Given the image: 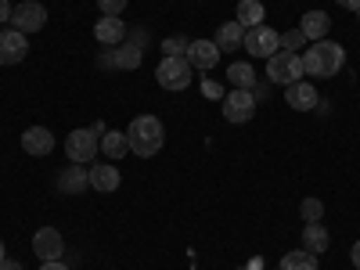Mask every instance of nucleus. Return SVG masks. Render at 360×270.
<instances>
[{"mask_svg":"<svg viewBox=\"0 0 360 270\" xmlns=\"http://www.w3.org/2000/svg\"><path fill=\"white\" fill-rule=\"evenodd\" d=\"M281 270H321V263H317L314 252L299 249V252H285L281 256Z\"/></svg>","mask_w":360,"mask_h":270,"instance_id":"obj_24","label":"nucleus"},{"mask_svg":"<svg viewBox=\"0 0 360 270\" xmlns=\"http://www.w3.org/2000/svg\"><path fill=\"white\" fill-rule=\"evenodd\" d=\"M22 152L25 155H51L54 152V134L47 127H29L22 134Z\"/></svg>","mask_w":360,"mask_h":270,"instance_id":"obj_15","label":"nucleus"},{"mask_svg":"<svg viewBox=\"0 0 360 270\" xmlns=\"http://www.w3.org/2000/svg\"><path fill=\"white\" fill-rule=\"evenodd\" d=\"M252 98H256V101L266 98V83H256V86H252Z\"/></svg>","mask_w":360,"mask_h":270,"instance_id":"obj_35","label":"nucleus"},{"mask_svg":"<svg viewBox=\"0 0 360 270\" xmlns=\"http://www.w3.org/2000/svg\"><path fill=\"white\" fill-rule=\"evenodd\" d=\"M33 252L40 263H51V259H62L65 256V238L58 227H40L33 234Z\"/></svg>","mask_w":360,"mask_h":270,"instance_id":"obj_9","label":"nucleus"},{"mask_svg":"<svg viewBox=\"0 0 360 270\" xmlns=\"http://www.w3.org/2000/svg\"><path fill=\"white\" fill-rule=\"evenodd\" d=\"M11 11H15V8L8 4V0H0V25H8V22H11Z\"/></svg>","mask_w":360,"mask_h":270,"instance_id":"obj_30","label":"nucleus"},{"mask_svg":"<svg viewBox=\"0 0 360 270\" xmlns=\"http://www.w3.org/2000/svg\"><path fill=\"white\" fill-rule=\"evenodd\" d=\"M202 94H205V98H213V101H217V98L224 101V98H227V90H224L217 79H202Z\"/></svg>","mask_w":360,"mask_h":270,"instance_id":"obj_28","label":"nucleus"},{"mask_svg":"<svg viewBox=\"0 0 360 270\" xmlns=\"http://www.w3.org/2000/svg\"><path fill=\"white\" fill-rule=\"evenodd\" d=\"M356 18H360V11H356Z\"/></svg>","mask_w":360,"mask_h":270,"instance_id":"obj_38","label":"nucleus"},{"mask_svg":"<svg viewBox=\"0 0 360 270\" xmlns=\"http://www.w3.org/2000/svg\"><path fill=\"white\" fill-rule=\"evenodd\" d=\"M188 47H191V40H184V37H166L162 40V58H184Z\"/></svg>","mask_w":360,"mask_h":270,"instance_id":"obj_26","label":"nucleus"},{"mask_svg":"<svg viewBox=\"0 0 360 270\" xmlns=\"http://www.w3.org/2000/svg\"><path fill=\"white\" fill-rule=\"evenodd\" d=\"M252 58H270L281 51V33L270 25H256V29H245V44H242Z\"/></svg>","mask_w":360,"mask_h":270,"instance_id":"obj_6","label":"nucleus"},{"mask_svg":"<svg viewBox=\"0 0 360 270\" xmlns=\"http://www.w3.org/2000/svg\"><path fill=\"white\" fill-rule=\"evenodd\" d=\"M127 141H130V152L137 159H152L162 152V144H166V130L155 115H137L134 123L127 127Z\"/></svg>","mask_w":360,"mask_h":270,"instance_id":"obj_1","label":"nucleus"},{"mask_svg":"<svg viewBox=\"0 0 360 270\" xmlns=\"http://www.w3.org/2000/svg\"><path fill=\"white\" fill-rule=\"evenodd\" d=\"M127 22L123 18H115V15H101V22H94V40L101 47H115V44H123L127 40Z\"/></svg>","mask_w":360,"mask_h":270,"instance_id":"obj_13","label":"nucleus"},{"mask_svg":"<svg viewBox=\"0 0 360 270\" xmlns=\"http://www.w3.org/2000/svg\"><path fill=\"white\" fill-rule=\"evenodd\" d=\"M184 58L191 62V69L209 72V69H217V65H220V47H217L213 40H191V47H188Z\"/></svg>","mask_w":360,"mask_h":270,"instance_id":"obj_14","label":"nucleus"},{"mask_svg":"<svg viewBox=\"0 0 360 270\" xmlns=\"http://www.w3.org/2000/svg\"><path fill=\"white\" fill-rule=\"evenodd\" d=\"M86 173H90V188H94L98 195H112V191H119V184H123V173H119V166H112V162L94 159V166H86Z\"/></svg>","mask_w":360,"mask_h":270,"instance_id":"obj_11","label":"nucleus"},{"mask_svg":"<svg viewBox=\"0 0 360 270\" xmlns=\"http://www.w3.org/2000/svg\"><path fill=\"white\" fill-rule=\"evenodd\" d=\"M299 58H303V72L314 76V79H328V76H335L346 65V51L335 40H317L310 51H303Z\"/></svg>","mask_w":360,"mask_h":270,"instance_id":"obj_2","label":"nucleus"},{"mask_svg":"<svg viewBox=\"0 0 360 270\" xmlns=\"http://www.w3.org/2000/svg\"><path fill=\"white\" fill-rule=\"evenodd\" d=\"M328 245H332V234H328L324 224H307L303 227V249L307 252L321 256V252H328Z\"/></svg>","mask_w":360,"mask_h":270,"instance_id":"obj_19","label":"nucleus"},{"mask_svg":"<svg viewBox=\"0 0 360 270\" xmlns=\"http://www.w3.org/2000/svg\"><path fill=\"white\" fill-rule=\"evenodd\" d=\"M141 44H144V33H127V40L119 44L115 51V69H137L144 62V54H141Z\"/></svg>","mask_w":360,"mask_h":270,"instance_id":"obj_16","label":"nucleus"},{"mask_svg":"<svg viewBox=\"0 0 360 270\" xmlns=\"http://www.w3.org/2000/svg\"><path fill=\"white\" fill-rule=\"evenodd\" d=\"M335 4H342L346 11H360V0H335Z\"/></svg>","mask_w":360,"mask_h":270,"instance_id":"obj_34","label":"nucleus"},{"mask_svg":"<svg viewBox=\"0 0 360 270\" xmlns=\"http://www.w3.org/2000/svg\"><path fill=\"white\" fill-rule=\"evenodd\" d=\"M303 47H307L303 29H288V33H281V51H303Z\"/></svg>","mask_w":360,"mask_h":270,"instance_id":"obj_27","label":"nucleus"},{"mask_svg":"<svg viewBox=\"0 0 360 270\" xmlns=\"http://www.w3.org/2000/svg\"><path fill=\"white\" fill-rule=\"evenodd\" d=\"M191 62L188 58H162V62L155 65V79L162 90H184L191 86Z\"/></svg>","mask_w":360,"mask_h":270,"instance_id":"obj_5","label":"nucleus"},{"mask_svg":"<svg viewBox=\"0 0 360 270\" xmlns=\"http://www.w3.org/2000/svg\"><path fill=\"white\" fill-rule=\"evenodd\" d=\"M4 259H8V256H4V242H0V263H4Z\"/></svg>","mask_w":360,"mask_h":270,"instance_id":"obj_37","label":"nucleus"},{"mask_svg":"<svg viewBox=\"0 0 360 270\" xmlns=\"http://www.w3.org/2000/svg\"><path fill=\"white\" fill-rule=\"evenodd\" d=\"M29 54V37L18 33V29H0V65H18Z\"/></svg>","mask_w":360,"mask_h":270,"instance_id":"obj_10","label":"nucleus"},{"mask_svg":"<svg viewBox=\"0 0 360 270\" xmlns=\"http://www.w3.org/2000/svg\"><path fill=\"white\" fill-rule=\"evenodd\" d=\"M98 152H101V137L90 130V127L72 130V134L65 137V155H69V162L86 166V162H94V159H98Z\"/></svg>","mask_w":360,"mask_h":270,"instance_id":"obj_4","label":"nucleus"},{"mask_svg":"<svg viewBox=\"0 0 360 270\" xmlns=\"http://www.w3.org/2000/svg\"><path fill=\"white\" fill-rule=\"evenodd\" d=\"M47 25V11L40 0H25V4H15L11 11V29H18V33H40V29Z\"/></svg>","mask_w":360,"mask_h":270,"instance_id":"obj_7","label":"nucleus"},{"mask_svg":"<svg viewBox=\"0 0 360 270\" xmlns=\"http://www.w3.org/2000/svg\"><path fill=\"white\" fill-rule=\"evenodd\" d=\"M0 270H22V263L18 259H4V263H0Z\"/></svg>","mask_w":360,"mask_h":270,"instance_id":"obj_36","label":"nucleus"},{"mask_svg":"<svg viewBox=\"0 0 360 270\" xmlns=\"http://www.w3.org/2000/svg\"><path fill=\"white\" fill-rule=\"evenodd\" d=\"M40 270H69L62 259H51V263H40Z\"/></svg>","mask_w":360,"mask_h":270,"instance_id":"obj_32","label":"nucleus"},{"mask_svg":"<svg viewBox=\"0 0 360 270\" xmlns=\"http://www.w3.org/2000/svg\"><path fill=\"white\" fill-rule=\"evenodd\" d=\"M299 217H303L307 224H321V220H324V202H321V198H303V205H299Z\"/></svg>","mask_w":360,"mask_h":270,"instance_id":"obj_25","label":"nucleus"},{"mask_svg":"<svg viewBox=\"0 0 360 270\" xmlns=\"http://www.w3.org/2000/svg\"><path fill=\"white\" fill-rule=\"evenodd\" d=\"M263 18H266V11H263V4L259 0H238V25L242 29H256V25H263Z\"/></svg>","mask_w":360,"mask_h":270,"instance_id":"obj_21","label":"nucleus"},{"mask_svg":"<svg viewBox=\"0 0 360 270\" xmlns=\"http://www.w3.org/2000/svg\"><path fill=\"white\" fill-rule=\"evenodd\" d=\"M307 33V40H328V29H332V18H328L324 11H307L303 15V25H299Z\"/></svg>","mask_w":360,"mask_h":270,"instance_id":"obj_20","label":"nucleus"},{"mask_svg":"<svg viewBox=\"0 0 360 270\" xmlns=\"http://www.w3.org/2000/svg\"><path fill=\"white\" fill-rule=\"evenodd\" d=\"M98 65H101V69H115V54H112V51H105V54L98 58Z\"/></svg>","mask_w":360,"mask_h":270,"instance_id":"obj_31","label":"nucleus"},{"mask_svg":"<svg viewBox=\"0 0 360 270\" xmlns=\"http://www.w3.org/2000/svg\"><path fill=\"white\" fill-rule=\"evenodd\" d=\"M58 188H62L65 195H83V191L90 188V173H86V166H79V162L65 166L62 176H58Z\"/></svg>","mask_w":360,"mask_h":270,"instance_id":"obj_17","label":"nucleus"},{"mask_svg":"<svg viewBox=\"0 0 360 270\" xmlns=\"http://www.w3.org/2000/svg\"><path fill=\"white\" fill-rule=\"evenodd\" d=\"M307 72H303V58H299L295 51H278L266 58V79L278 83V86H292L299 83Z\"/></svg>","mask_w":360,"mask_h":270,"instance_id":"obj_3","label":"nucleus"},{"mask_svg":"<svg viewBox=\"0 0 360 270\" xmlns=\"http://www.w3.org/2000/svg\"><path fill=\"white\" fill-rule=\"evenodd\" d=\"M213 44L220 47V54H227V51H238V47L245 44V29L238 25V22H220V29H217Z\"/></svg>","mask_w":360,"mask_h":270,"instance_id":"obj_18","label":"nucleus"},{"mask_svg":"<svg viewBox=\"0 0 360 270\" xmlns=\"http://www.w3.org/2000/svg\"><path fill=\"white\" fill-rule=\"evenodd\" d=\"M227 83H231V90H252V86H256V72H252V65H249V62H234V65H227Z\"/></svg>","mask_w":360,"mask_h":270,"instance_id":"obj_22","label":"nucleus"},{"mask_svg":"<svg viewBox=\"0 0 360 270\" xmlns=\"http://www.w3.org/2000/svg\"><path fill=\"white\" fill-rule=\"evenodd\" d=\"M98 8H101V15H123L127 11V0H98Z\"/></svg>","mask_w":360,"mask_h":270,"instance_id":"obj_29","label":"nucleus"},{"mask_svg":"<svg viewBox=\"0 0 360 270\" xmlns=\"http://www.w3.org/2000/svg\"><path fill=\"white\" fill-rule=\"evenodd\" d=\"M127 152H130V141H127V134L108 130V134L101 137V155H108V159H123Z\"/></svg>","mask_w":360,"mask_h":270,"instance_id":"obj_23","label":"nucleus"},{"mask_svg":"<svg viewBox=\"0 0 360 270\" xmlns=\"http://www.w3.org/2000/svg\"><path fill=\"white\" fill-rule=\"evenodd\" d=\"M252 115H256L252 90H227V98H224V119L227 123H249Z\"/></svg>","mask_w":360,"mask_h":270,"instance_id":"obj_8","label":"nucleus"},{"mask_svg":"<svg viewBox=\"0 0 360 270\" xmlns=\"http://www.w3.org/2000/svg\"><path fill=\"white\" fill-rule=\"evenodd\" d=\"M349 259H353V266L360 270V242H353V249H349Z\"/></svg>","mask_w":360,"mask_h":270,"instance_id":"obj_33","label":"nucleus"},{"mask_svg":"<svg viewBox=\"0 0 360 270\" xmlns=\"http://www.w3.org/2000/svg\"><path fill=\"white\" fill-rule=\"evenodd\" d=\"M285 101H288V108H295V112H314V108L321 105V94H317V86H314L310 79H299V83L285 86Z\"/></svg>","mask_w":360,"mask_h":270,"instance_id":"obj_12","label":"nucleus"}]
</instances>
